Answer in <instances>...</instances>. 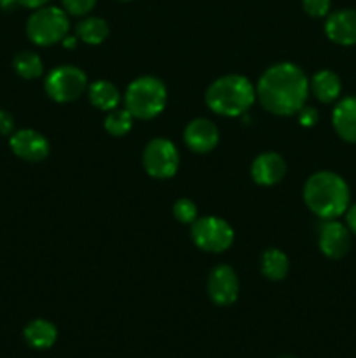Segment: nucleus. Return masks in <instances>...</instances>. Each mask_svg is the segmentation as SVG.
<instances>
[{"label":"nucleus","instance_id":"obj_1","mask_svg":"<svg viewBox=\"0 0 356 358\" xmlns=\"http://www.w3.org/2000/svg\"><path fill=\"white\" fill-rule=\"evenodd\" d=\"M258 101L276 115L297 114L309 94V79L293 63H276L269 66L255 87Z\"/></svg>","mask_w":356,"mask_h":358},{"label":"nucleus","instance_id":"obj_2","mask_svg":"<svg viewBox=\"0 0 356 358\" xmlns=\"http://www.w3.org/2000/svg\"><path fill=\"white\" fill-rule=\"evenodd\" d=\"M349 185L334 171H318L304 185V201L320 219H337L349 208Z\"/></svg>","mask_w":356,"mask_h":358},{"label":"nucleus","instance_id":"obj_3","mask_svg":"<svg viewBox=\"0 0 356 358\" xmlns=\"http://www.w3.org/2000/svg\"><path fill=\"white\" fill-rule=\"evenodd\" d=\"M255 98H257V93L250 80L237 73L218 77L209 84L206 91V105L215 114L225 115V117L243 115L253 105Z\"/></svg>","mask_w":356,"mask_h":358},{"label":"nucleus","instance_id":"obj_4","mask_svg":"<svg viewBox=\"0 0 356 358\" xmlns=\"http://www.w3.org/2000/svg\"><path fill=\"white\" fill-rule=\"evenodd\" d=\"M168 90L161 79L143 76L133 80L124 94V108L136 119H154L164 110Z\"/></svg>","mask_w":356,"mask_h":358},{"label":"nucleus","instance_id":"obj_5","mask_svg":"<svg viewBox=\"0 0 356 358\" xmlns=\"http://www.w3.org/2000/svg\"><path fill=\"white\" fill-rule=\"evenodd\" d=\"M68 17L59 7H40L27 21V35L34 44L47 45L61 42L68 34Z\"/></svg>","mask_w":356,"mask_h":358},{"label":"nucleus","instance_id":"obj_6","mask_svg":"<svg viewBox=\"0 0 356 358\" xmlns=\"http://www.w3.org/2000/svg\"><path fill=\"white\" fill-rule=\"evenodd\" d=\"M191 238L201 250L222 254L232 245L234 229L220 217H201L191 224Z\"/></svg>","mask_w":356,"mask_h":358},{"label":"nucleus","instance_id":"obj_7","mask_svg":"<svg viewBox=\"0 0 356 358\" xmlns=\"http://www.w3.org/2000/svg\"><path fill=\"white\" fill-rule=\"evenodd\" d=\"M45 93L58 103L75 101L87 90V77L73 65H61L45 77Z\"/></svg>","mask_w":356,"mask_h":358},{"label":"nucleus","instance_id":"obj_8","mask_svg":"<svg viewBox=\"0 0 356 358\" xmlns=\"http://www.w3.org/2000/svg\"><path fill=\"white\" fill-rule=\"evenodd\" d=\"M180 156L173 142L166 138L150 140L143 150V168L154 178H171L178 170Z\"/></svg>","mask_w":356,"mask_h":358},{"label":"nucleus","instance_id":"obj_9","mask_svg":"<svg viewBox=\"0 0 356 358\" xmlns=\"http://www.w3.org/2000/svg\"><path fill=\"white\" fill-rule=\"evenodd\" d=\"M208 296L216 306H229L236 303L239 296V280L230 266L220 264L212 269L208 276Z\"/></svg>","mask_w":356,"mask_h":358},{"label":"nucleus","instance_id":"obj_10","mask_svg":"<svg viewBox=\"0 0 356 358\" xmlns=\"http://www.w3.org/2000/svg\"><path fill=\"white\" fill-rule=\"evenodd\" d=\"M318 245L328 259H342L351 248V231L335 219L325 220L318 233Z\"/></svg>","mask_w":356,"mask_h":358},{"label":"nucleus","instance_id":"obj_11","mask_svg":"<svg viewBox=\"0 0 356 358\" xmlns=\"http://www.w3.org/2000/svg\"><path fill=\"white\" fill-rule=\"evenodd\" d=\"M10 150L28 163H40L49 156V142L35 129H20L10 135Z\"/></svg>","mask_w":356,"mask_h":358},{"label":"nucleus","instance_id":"obj_12","mask_svg":"<svg viewBox=\"0 0 356 358\" xmlns=\"http://www.w3.org/2000/svg\"><path fill=\"white\" fill-rule=\"evenodd\" d=\"M184 140L191 150L206 154L215 149L220 140V133L215 122L206 117H198L185 126Z\"/></svg>","mask_w":356,"mask_h":358},{"label":"nucleus","instance_id":"obj_13","mask_svg":"<svg viewBox=\"0 0 356 358\" xmlns=\"http://www.w3.org/2000/svg\"><path fill=\"white\" fill-rule=\"evenodd\" d=\"M325 34L339 45L356 44V10L339 9L328 14L325 21Z\"/></svg>","mask_w":356,"mask_h":358},{"label":"nucleus","instance_id":"obj_14","mask_svg":"<svg viewBox=\"0 0 356 358\" xmlns=\"http://www.w3.org/2000/svg\"><path fill=\"white\" fill-rule=\"evenodd\" d=\"M286 173V163L279 154L264 152L255 157L251 164V177L258 185L271 187L283 180Z\"/></svg>","mask_w":356,"mask_h":358},{"label":"nucleus","instance_id":"obj_15","mask_svg":"<svg viewBox=\"0 0 356 358\" xmlns=\"http://www.w3.org/2000/svg\"><path fill=\"white\" fill-rule=\"evenodd\" d=\"M332 124L344 142L356 143V96L342 98L334 108Z\"/></svg>","mask_w":356,"mask_h":358},{"label":"nucleus","instance_id":"obj_16","mask_svg":"<svg viewBox=\"0 0 356 358\" xmlns=\"http://www.w3.org/2000/svg\"><path fill=\"white\" fill-rule=\"evenodd\" d=\"M24 341L28 343V346L35 350H47L58 339V331H56V325L51 324L49 320L44 318H37V320H31L30 324L24 327L23 331Z\"/></svg>","mask_w":356,"mask_h":358},{"label":"nucleus","instance_id":"obj_17","mask_svg":"<svg viewBox=\"0 0 356 358\" xmlns=\"http://www.w3.org/2000/svg\"><path fill=\"white\" fill-rule=\"evenodd\" d=\"M309 90L321 103H332L339 98L342 90L341 79L332 70H320L309 80Z\"/></svg>","mask_w":356,"mask_h":358},{"label":"nucleus","instance_id":"obj_18","mask_svg":"<svg viewBox=\"0 0 356 358\" xmlns=\"http://www.w3.org/2000/svg\"><path fill=\"white\" fill-rule=\"evenodd\" d=\"M87 96L89 101L100 110H114L117 108L119 101H121V93L115 87V84H112L110 80H96L91 86H87Z\"/></svg>","mask_w":356,"mask_h":358},{"label":"nucleus","instance_id":"obj_19","mask_svg":"<svg viewBox=\"0 0 356 358\" xmlns=\"http://www.w3.org/2000/svg\"><path fill=\"white\" fill-rule=\"evenodd\" d=\"M260 269L262 275H264L265 278L272 280V282H279V280H283L288 275V257H286L285 252H281L279 248H267V250L262 254Z\"/></svg>","mask_w":356,"mask_h":358},{"label":"nucleus","instance_id":"obj_20","mask_svg":"<svg viewBox=\"0 0 356 358\" xmlns=\"http://www.w3.org/2000/svg\"><path fill=\"white\" fill-rule=\"evenodd\" d=\"M77 37L82 42L89 45H98L108 37L110 30H108V23L103 20V17L91 16L86 17V20L80 21L75 28Z\"/></svg>","mask_w":356,"mask_h":358},{"label":"nucleus","instance_id":"obj_21","mask_svg":"<svg viewBox=\"0 0 356 358\" xmlns=\"http://www.w3.org/2000/svg\"><path fill=\"white\" fill-rule=\"evenodd\" d=\"M13 66L16 70V73L23 79L31 80L37 79L44 72V65H42V59L37 52L34 51H21L14 56Z\"/></svg>","mask_w":356,"mask_h":358},{"label":"nucleus","instance_id":"obj_22","mask_svg":"<svg viewBox=\"0 0 356 358\" xmlns=\"http://www.w3.org/2000/svg\"><path fill=\"white\" fill-rule=\"evenodd\" d=\"M133 115L128 108H114L105 117V129L112 136H124L131 131Z\"/></svg>","mask_w":356,"mask_h":358},{"label":"nucleus","instance_id":"obj_23","mask_svg":"<svg viewBox=\"0 0 356 358\" xmlns=\"http://www.w3.org/2000/svg\"><path fill=\"white\" fill-rule=\"evenodd\" d=\"M173 217L181 224H192L198 219V206L187 198L178 199L173 205Z\"/></svg>","mask_w":356,"mask_h":358},{"label":"nucleus","instance_id":"obj_24","mask_svg":"<svg viewBox=\"0 0 356 358\" xmlns=\"http://www.w3.org/2000/svg\"><path fill=\"white\" fill-rule=\"evenodd\" d=\"M96 6V0H63V7L72 16H86Z\"/></svg>","mask_w":356,"mask_h":358},{"label":"nucleus","instance_id":"obj_25","mask_svg":"<svg viewBox=\"0 0 356 358\" xmlns=\"http://www.w3.org/2000/svg\"><path fill=\"white\" fill-rule=\"evenodd\" d=\"M332 0H302V7L309 16L323 17L330 14Z\"/></svg>","mask_w":356,"mask_h":358},{"label":"nucleus","instance_id":"obj_26","mask_svg":"<svg viewBox=\"0 0 356 358\" xmlns=\"http://www.w3.org/2000/svg\"><path fill=\"white\" fill-rule=\"evenodd\" d=\"M297 114H299V122L304 128H311L320 119V114H318V110L314 107H302Z\"/></svg>","mask_w":356,"mask_h":358},{"label":"nucleus","instance_id":"obj_27","mask_svg":"<svg viewBox=\"0 0 356 358\" xmlns=\"http://www.w3.org/2000/svg\"><path fill=\"white\" fill-rule=\"evenodd\" d=\"M14 133V117L6 110H0V135L9 136Z\"/></svg>","mask_w":356,"mask_h":358},{"label":"nucleus","instance_id":"obj_28","mask_svg":"<svg viewBox=\"0 0 356 358\" xmlns=\"http://www.w3.org/2000/svg\"><path fill=\"white\" fill-rule=\"evenodd\" d=\"M346 224H348L349 231L356 234V203L346 210Z\"/></svg>","mask_w":356,"mask_h":358},{"label":"nucleus","instance_id":"obj_29","mask_svg":"<svg viewBox=\"0 0 356 358\" xmlns=\"http://www.w3.org/2000/svg\"><path fill=\"white\" fill-rule=\"evenodd\" d=\"M47 2L49 0H17V3L27 7V9H40V7H44Z\"/></svg>","mask_w":356,"mask_h":358},{"label":"nucleus","instance_id":"obj_30","mask_svg":"<svg viewBox=\"0 0 356 358\" xmlns=\"http://www.w3.org/2000/svg\"><path fill=\"white\" fill-rule=\"evenodd\" d=\"M63 45H65V48H68V49H72V48H75V44H77V38L75 37H70V35H66L65 38H63Z\"/></svg>","mask_w":356,"mask_h":358},{"label":"nucleus","instance_id":"obj_31","mask_svg":"<svg viewBox=\"0 0 356 358\" xmlns=\"http://www.w3.org/2000/svg\"><path fill=\"white\" fill-rule=\"evenodd\" d=\"M17 3V0H0V7L6 10H10Z\"/></svg>","mask_w":356,"mask_h":358},{"label":"nucleus","instance_id":"obj_32","mask_svg":"<svg viewBox=\"0 0 356 358\" xmlns=\"http://www.w3.org/2000/svg\"><path fill=\"white\" fill-rule=\"evenodd\" d=\"M281 358H292V357H281Z\"/></svg>","mask_w":356,"mask_h":358},{"label":"nucleus","instance_id":"obj_33","mask_svg":"<svg viewBox=\"0 0 356 358\" xmlns=\"http://www.w3.org/2000/svg\"><path fill=\"white\" fill-rule=\"evenodd\" d=\"M122 2H128V0H122Z\"/></svg>","mask_w":356,"mask_h":358}]
</instances>
